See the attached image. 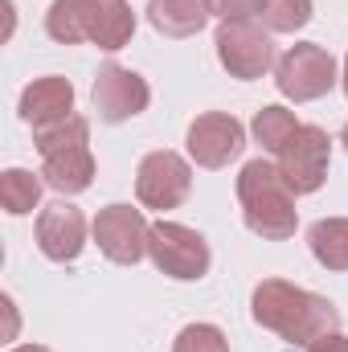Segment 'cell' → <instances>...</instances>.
<instances>
[{"label":"cell","mask_w":348,"mask_h":352,"mask_svg":"<svg viewBox=\"0 0 348 352\" xmlns=\"http://www.w3.org/2000/svg\"><path fill=\"white\" fill-rule=\"evenodd\" d=\"M250 316L254 324L283 336L295 349H312L316 340L340 332V311L324 295L303 291L287 278H262L250 295Z\"/></svg>","instance_id":"1"},{"label":"cell","mask_w":348,"mask_h":352,"mask_svg":"<svg viewBox=\"0 0 348 352\" xmlns=\"http://www.w3.org/2000/svg\"><path fill=\"white\" fill-rule=\"evenodd\" d=\"M238 201H242V217L246 230L259 234L266 242H287L299 226V209H295V192L283 180L279 164L250 160L238 173Z\"/></svg>","instance_id":"2"},{"label":"cell","mask_w":348,"mask_h":352,"mask_svg":"<svg viewBox=\"0 0 348 352\" xmlns=\"http://www.w3.org/2000/svg\"><path fill=\"white\" fill-rule=\"evenodd\" d=\"M37 152H41V176L50 188L66 197L90 188L94 156H90V123L83 115H70L66 123L37 131Z\"/></svg>","instance_id":"3"},{"label":"cell","mask_w":348,"mask_h":352,"mask_svg":"<svg viewBox=\"0 0 348 352\" xmlns=\"http://www.w3.org/2000/svg\"><path fill=\"white\" fill-rule=\"evenodd\" d=\"M274 87L295 102L324 98L336 87V58L316 41H299L274 62Z\"/></svg>","instance_id":"4"},{"label":"cell","mask_w":348,"mask_h":352,"mask_svg":"<svg viewBox=\"0 0 348 352\" xmlns=\"http://www.w3.org/2000/svg\"><path fill=\"white\" fill-rule=\"evenodd\" d=\"M148 258L156 263L160 274L193 283L209 270V242L180 221H156L148 234Z\"/></svg>","instance_id":"5"},{"label":"cell","mask_w":348,"mask_h":352,"mask_svg":"<svg viewBox=\"0 0 348 352\" xmlns=\"http://www.w3.org/2000/svg\"><path fill=\"white\" fill-rule=\"evenodd\" d=\"M328 156H332V140L324 127H312V123H299V131L283 144V152L274 156L279 160V173L291 184L295 197H307L324 184L328 176Z\"/></svg>","instance_id":"6"},{"label":"cell","mask_w":348,"mask_h":352,"mask_svg":"<svg viewBox=\"0 0 348 352\" xmlns=\"http://www.w3.org/2000/svg\"><path fill=\"white\" fill-rule=\"evenodd\" d=\"M217 62L230 70V78L254 82L274 66V45L270 33H262L254 21H221L217 29Z\"/></svg>","instance_id":"7"},{"label":"cell","mask_w":348,"mask_h":352,"mask_svg":"<svg viewBox=\"0 0 348 352\" xmlns=\"http://www.w3.org/2000/svg\"><path fill=\"white\" fill-rule=\"evenodd\" d=\"M90 102H94V111H98L102 123H127V119H135V115L148 111L152 90H148V82H144L135 70H127V66H119V62H107V66H98V74H94Z\"/></svg>","instance_id":"8"},{"label":"cell","mask_w":348,"mask_h":352,"mask_svg":"<svg viewBox=\"0 0 348 352\" xmlns=\"http://www.w3.org/2000/svg\"><path fill=\"white\" fill-rule=\"evenodd\" d=\"M148 234H152V226L131 205H107L94 217V242H98V250L115 266L140 263L148 254Z\"/></svg>","instance_id":"9"},{"label":"cell","mask_w":348,"mask_h":352,"mask_svg":"<svg viewBox=\"0 0 348 352\" xmlns=\"http://www.w3.org/2000/svg\"><path fill=\"white\" fill-rule=\"evenodd\" d=\"M184 144H188L193 164H201V168H226L230 160L242 156V148H246V127H242L234 115L209 111V115H197V119L188 123Z\"/></svg>","instance_id":"10"},{"label":"cell","mask_w":348,"mask_h":352,"mask_svg":"<svg viewBox=\"0 0 348 352\" xmlns=\"http://www.w3.org/2000/svg\"><path fill=\"white\" fill-rule=\"evenodd\" d=\"M188 188H193V168H188V160L184 156H176V152H148L144 160H140V173H135V192H140V201L148 205V209H176L184 197H188Z\"/></svg>","instance_id":"11"},{"label":"cell","mask_w":348,"mask_h":352,"mask_svg":"<svg viewBox=\"0 0 348 352\" xmlns=\"http://www.w3.org/2000/svg\"><path fill=\"white\" fill-rule=\"evenodd\" d=\"M37 246L50 263H74L87 246V217L70 201H54L37 217Z\"/></svg>","instance_id":"12"},{"label":"cell","mask_w":348,"mask_h":352,"mask_svg":"<svg viewBox=\"0 0 348 352\" xmlns=\"http://www.w3.org/2000/svg\"><path fill=\"white\" fill-rule=\"evenodd\" d=\"M74 115V87L58 74L50 78H37L21 90V119L33 127V131H45V127H58Z\"/></svg>","instance_id":"13"},{"label":"cell","mask_w":348,"mask_h":352,"mask_svg":"<svg viewBox=\"0 0 348 352\" xmlns=\"http://www.w3.org/2000/svg\"><path fill=\"white\" fill-rule=\"evenodd\" d=\"M148 21L164 37H193L209 21L205 0H148Z\"/></svg>","instance_id":"14"},{"label":"cell","mask_w":348,"mask_h":352,"mask_svg":"<svg viewBox=\"0 0 348 352\" xmlns=\"http://www.w3.org/2000/svg\"><path fill=\"white\" fill-rule=\"evenodd\" d=\"M135 33V12L127 0H94V16H90V41L107 54L123 50Z\"/></svg>","instance_id":"15"},{"label":"cell","mask_w":348,"mask_h":352,"mask_svg":"<svg viewBox=\"0 0 348 352\" xmlns=\"http://www.w3.org/2000/svg\"><path fill=\"white\" fill-rule=\"evenodd\" d=\"M90 16H94V0H54L45 12V33L62 45L90 41Z\"/></svg>","instance_id":"16"},{"label":"cell","mask_w":348,"mask_h":352,"mask_svg":"<svg viewBox=\"0 0 348 352\" xmlns=\"http://www.w3.org/2000/svg\"><path fill=\"white\" fill-rule=\"evenodd\" d=\"M307 246H312L320 266L348 270V217H320L307 230Z\"/></svg>","instance_id":"17"},{"label":"cell","mask_w":348,"mask_h":352,"mask_svg":"<svg viewBox=\"0 0 348 352\" xmlns=\"http://www.w3.org/2000/svg\"><path fill=\"white\" fill-rule=\"evenodd\" d=\"M41 184H45V180H37V176L25 173V168H8V173L0 176V201H4V213H12V217L33 213L37 201H41Z\"/></svg>","instance_id":"18"},{"label":"cell","mask_w":348,"mask_h":352,"mask_svg":"<svg viewBox=\"0 0 348 352\" xmlns=\"http://www.w3.org/2000/svg\"><path fill=\"white\" fill-rule=\"evenodd\" d=\"M254 140L262 144V152H270V156H279L283 152V144L299 131V119L287 111V107H262L259 115H254Z\"/></svg>","instance_id":"19"},{"label":"cell","mask_w":348,"mask_h":352,"mask_svg":"<svg viewBox=\"0 0 348 352\" xmlns=\"http://www.w3.org/2000/svg\"><path fill=\"white\" fill-rule=\"evenodd\" d=\"M259 16L270 33H295L312 21V0H262Z\"/></svg>","instance_id":"20"},{"label":"cell","mask_w":348,"mask_h":352,"mask_svg":"<svg viewBox=\"0 0 348 352\" xmlns=\"http://www.w3.org/2000/svg\"><path fill=\"white\" fill-rule=\"evenodd\" d=\"M173 352H230V340L213 324H188V328H180Z\"/></svg>","instance_id":"21"},{"label":"cell","mask_w":348,"mask_h":352,"mask_svg":"<svg viewBox=\"0 0 348 352\" xmlns=\"http://www.w3.org/2000/svg\"><path fill=\"white\" fill-rule=\"evenodd\" d=\"M209 4V16H221V21H250L262 8V0H205Z\"/></svg>","instance_id":"22"},{"label":"cell","mask_w":348,"mask_h":352,"mask_svg":"<svg viewBox=\"0 0 348 352\" xmlns=\"http://www.w3.org/2000/svg\"><path fill=\"white\" fill-rule=\"evenodd\" d=\"M307 352H348V336H345V332H332V336L316 340Z\"/></svg>","instance_id":"23"},{"label":"cell","mask_w":348,"mask_h":352,"mask_svg":"<svg viewBox=\"0 0 348 352\" xmlns=\"http://www.w3.org/2000/svg\"><path fill=\"white\" fill-rule=\"evenodd\" d=\"M12 352H50V349H41V344H21V349H12Z\"/></svg>","instance_id":"24"},{"label":"cell","mask_w":348,"mask_h":352,"mask_svg":"<svg viewBox=\"0 0 348 352\" xmlns=\"http://www.w3.org/2000/svg\"><path fill=\"white\" fill-rule=\"evenodd\" d=\"M340 82H345V94H348V58H345V74H340Z\"/></svg>","instance_id":"25"},{"label":"cell","mask_w":348,"mask_h":352,"mask_svg":"<svg viewBox=\"0 0 348 352\" xmlns=\"http://www.w3.org/2000/svg\"><path fill=\"white\" fill-rule=\"evenodd\" d=\"M340 144H345V152H348V123H345V131H340Z\"/></svg>","instance_id":"26"}]
</instances>
